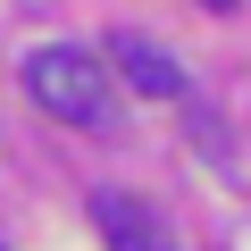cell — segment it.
Listing matches in <instances>:
<instances>
[{"instance_id":"cell-1","label":"cell","mask_w":251,"mask_h":251,"mask_svg":"<svg viewBox=\"0 0 251 251\" xmlns=\"http://www.w3.org/2000/svg\"><path fill=\"white\" fill-rule=\"evenodd\" d=\"M25 100L42 109V117H59V126H109L117 117V100H109V67L92 59V50H67V42H50V50H25Z\"/></svg>"},{"instance_id":"cell-2","label":"cell","mask_w":251,"mask_h":251,"mask_svg":"<svg viewBox=\"0 0 251 251\" xmlns=\"http://www.w3.org/2000/svg\"><path fill=\"white\" fill-rule=\"evenodd\" d=\"M109 59H117V75H126V84L151 92V100H193V75H184L151 34H134V25H117V34H109Z\"/></svg>"},{"instance_id":"cell-3","label":"cell","mask_w":251,"mask_h":251,"mask_svg":"<svg viewBox=\"0 0 251 251\" xmlns=\"http://www.w3.org/2000/svg\"><path fill=\"white\" fill-rule=\"evenodd\" d=\"M92 226L109 234V251H176L168 226H159L134 193H92Z\"/></svg>"},{"instance_id":"cell-4","label":"cell","mask_w":251,"mask_h":251,"mask_svg":"<svg viewBox=\"0 0 251 251\" xmlns=\"http://www.w3.org/2000/svg\"><path fill=\"white\" fill-rule=\"evenodd\" d=\"M201 9H234V0H201Z\"/></svg>"}]
</instances>
